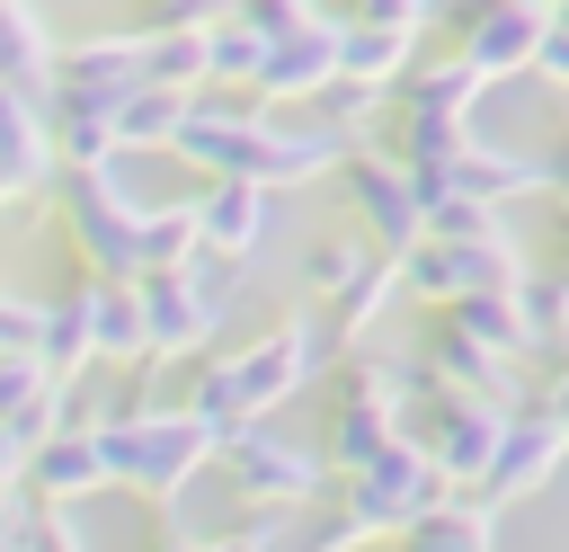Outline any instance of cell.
I'll use <instances>...</instances> for the list:
<instances>
[{
    "label": "cell",
    "mask_w": 569,
    "mask_h": 552,
    "mask_svg": "<svg viewBox=\"0 0 569 552\" xmlns=\"http://www.w3.org/2000/svg\"><path fill=\"white\" fill-rule=\"evenodd\" d=\"M542 36H551V9H533V0H489V9L462 27V53H471L480 80H516V71H533Z\"/></svg>",
    "instance_id": "7c38bea8"
},
{
    "label": "cell",
    "mask_w": 569,
    "mask_h": 552,
    "mask_svg": "<svg viewBox=\"0 0 569 552\" xmlns=\"http://www.w3.org/2000/svg\"><path fill=\"white\" fill-rule=\"evenodd\" d=\"M0 178H9L18 196H36V187H53V178H62L53 98H36V89H9V80H0Z\"/></svg>",
    "instance_id": "30bf717a"
},
{
    "label": "cell",
    "mask_w": 569,
    "mask_h": 552,
    "mask_svg": "<svg viewBox=\"0 0 569 552\" xmlns=\"http://www.w3.org/2000/svg\"><path fill=\"white\" fill-rule=\"evenodd\" d=\"M89 329H98V356H116V365H142V356H151L142 276H89Z\"/></svg>",
    "instance_id": "2e32d148"
},
{
    "label": "cell",
    "mask_w": 569,
    "mask_h": 552,
    "mask_svg": "<svg viewBox=\"0 0 569 552\" xmlns=\"http://www.w3.org/2000/svg\"><path fill=\"white\" fill-rule=\"evenodd\" d=\"M27 481H36V499H53V507H71V499L107 490V454H98V427H53V436L27 454Z\"/></svg>",
    "instance_id": "9a60e30c"
},
{
    "label": "cell",
    "mask_w": 569,
    "mask_h": 552,
    "mask_svg": "<svg viewBox=\"0 0 569 552\" xmlns=\"http://www.w3.org/2000/svg\"><path fill=\"white\" fill-rule=\"evenodd\" d=\"M9 205H18V187H9V178H0V214H9Z\"/></svg>",
    "instance_id": "8d00e7d4"
},
{
    "label": "cell",
    "mask_w": 569,
    "mask_h": 552,
    "mask_svg": "<svg viewBox=\"0 0 569 552\" xmlns=\"http://www.w3.org/2000/svg\"><path fill=\"white\" fill-rule=\"evenodd\" d=\"M53 205L89 258V276H142V196L116 187V160L107 169H62L53 178Z\"/></svg>",
    "instance_id": "3957f363"
},
{
    "label": "cell",
    "mask_w": 569,
    "mask_h": 552,
    "mask_svg": "<svg viewBox=\"0 0 569 552\" xmlns=\"http://www.w3.org/2000/svg\"><path fill=\"white\" fill-rule=\"evenodd\" d=\"M347 205L391 258H409L427 240V196H418V169L400 151H347Z\"/></svg>",
    "instance_id": "8992f818"
},
{
    "label": "cell",
    "mask_w": 569,
    "mask_h": 552,
    "mask_svg": "<svg viewBox=\"0 0 569 552\" xmlns=\"http://www.w3.org/2000/svg\"><path fill=\"white\" fill-rule=\"evenodd\" d=\"M418 178H453V187H471V196H489V205H498V196H542V187H551V160H542V151H507V142H480V134H471L445 169H418Z\"/></svg>",
    "instance_id": "5bb4252c"
},
{
    "label": "cell",
    "mask_w": 569,
    "mask_h": 552,
    "mask_svg": "<svg viewBox=\"0 0 569 552\" xmlns=\"http://www.w3.org/2000/svg\"><path fill=\"white\" fill-rule=\"evenodd\" d=\"M338 71H347V80L391 89V80H409V71H418V36H409V27H365V18H338Z\"/></svg>",
    "instance_id": "d6986e66"
},
{
    "label": "cell",
    "mask_w": 569,
    "mask_h": 552,
    "mask_svg": "<svg viewBox=\"0 0 569 552\" xmlns=\"http://www.w3.org/2000/svg\"><path fill=\"white\" fill-rule=\"evenodd\" d=\"M240 0H142V18L133 27H151V36H169V27H222Z\"/></svg>",
    "instance_id": "4dcf8cb0"
},
{
    "label": "cell",
    "mask_w": 569,
    "mask_h": 552,
    "mask_svg": "<svg viewBox=\"0 0 569 552\" xmlns=\"http://www.w3.org/2000/svg\"><path fill=\"white\" fill-rule=\"evenodd\" d=\"M400 276H409V294H427V303H462V294H516L525 285V258H516V240L507 231H480V240H418L409 258H400Z\"/></svg>",
    "instance_id": "5b68a950"
},
{
    "label": "cell",
    "mask_w": 569,
    "mask_h": 552,
    "mask_svg": "<svg viewBox=\"0 0 569 552\" xmlns=\"http://www.w3.org/2000/svg\"><path fill=\"white\" fill-rule=\"evenodd\" d=\"M338 80V18H311V27H293V36H276L267 45V62H258V89L249 98H284V107H302V98H320Z\"/></svg>",
    "instance_id": "8fae6325"
},
{
    "label": "cell",
    "mask_w": 569,
    "mask_h": 552,
    "mask_svg": "<svg viewBox=\"0 0 569 552\" xmlns=\"http://www.w3.org/2000/svg\"><path fill=\"white\" fill-rule=\"evenodd\" d=\"M400 552H489V507H436V516H418L409 534H400Z\"/></svg>",
    "instance_id": "83f0119b"
},
{
    "label": "cell",
    "mask_w": 569,
    "mask_h": 552,
    "mask_svg": "<svg viewBox=\"0 0 569 552\" xmlns=\"http://www.w3.org/2000/svg\"><path fill=\"white\" fill-rule=\"evenodd\" d=\"M569 463V418L560 410H516L507 436H498V463H489V499H533L551 472Z\"/></svg>",
    "instance_id": "9c48e42d"
},
{
    "label": "cell",
    "mask_w": 569,
    "mask_h": 552,
    "mask_svg": "<svg viewBox=\"0 0 569 552\" xmlns=\"http://www.w3.org/2000/svg\"><path fill=\"white\" fill-rule=\"evenodd\" d=\"M391 436H400V410L347 383V401H338V418H329V463H338V472H365Z\"/></svg>",
    "instance_id": "ffe728a7"
},
{
    "label": "cell",
    "mask_w": 569,
    "mask_h": 552,
    "mask_svg": "<svg viewBox=\"0 0 569 552\" xmlns=\"http://www.w3.org/2000/svg\"><path fill=\"white\" fill-rule=\"evenodd\" d=\"M533 71H542L551 89H569V18H551V36H542V53H533Z\"/></svg>",
    "instance_id": "836d02e7"
},
{
    "label": "cell",
    "mask_w": 569,
    "mask_h": 552,
    "mask_svg": "<svg viewBox=\"0 0 569 552\" xmlns=\"http://www.w3.org/2000/svg\"><path fill=\"white\" fill-rule=\"evenodd\" d=\"M480 9H489V0H427V27H436V18H445V27H453V36H462V27H471V18H480Z\"/></svg>",
    "instance_id": "e575fe53"
},
{
    "label": "cell",
    "mask_w": 569,
    "mask_h": 552,
    "mask_svg": "<svg viewBox=\"0 0 569 552\" xmlns=\"http://www.w3.org/2000/svg\"><path fill=\"white\" fill-rule=\"evenodd\" d=\"M142 312H151V356H196L222 321V303L187 276V267H151L142 276Z\"/></svg>",
    "instance_id": "4fadbf2b"
},
{
    "label": "cell",
    "mask_w": 569,
    "mask_h": 552,
    "mask_svg": "<svg viewBox=\"0 0 569 552\" xmlns=\"http://www.w3.org/2000/svg\"><path fill=\"white\" fill-rule=\"evenodd\" d=\"M400 285H409V276H400V258L382 249V258H373V267H365V276H356V285H347V294L329 303V321H338V329L356 338V329H373V312H382V303H391Z\"/></svg>",
    "instance_id": "f1b7e54d"
},
{
    "label": "cell",
    "mask_w": 569,
    "mask_h": 552,
    "mask_svg": "<svg viewBox=\"0 0 569 552\" xmlns=\"http://www.w3.org/2000/svg\"><path fill=\"white\" fill-rule=\"evenodd\" d=\"M267 45H276V36H267V27H249V18L231 9V18L213 27V89H258V62H267Z\"/></svg>",
    "instance_id": "484cf974"
},
{
    "label": "cell",
    "mask_w": 569,
    "mask_h": 552,
    "mask_svg": "<svg viewBox=\"0 0 569 552\" xmlns=\"http://www.w3.org/2000/svg\"><path fill=\"white\" fill-rule=\"evenodd\" d=\"M151 80V27H107V36H71L62 45V89L53 98H124Z\"/></svg>",
    "instance_id": "ba28073f"
},
{
    "label": "cell",
    "mask_w": 569,
    "mask_h": 552,
    "mask_svg": "<svg viewBox=\"0 0 569 552\" xmlns=\"http://www.w3.org/2000/svg\"><path fill=\"white\" fill-rule=\"evenodd\" d=\"M53 142H62V169H107L124 151L107 98H53Z\"/></svg>",
    "instance_id": "44dd1931"
},
{
    "label": "cell",
    "mask_w": 569,
    "mask_h": 552,
    "mask_svg": "<svg viewBox=\"0 0 569 552\" xmlns=\"http://www.w3.org/2000/svg\"><path fill=\"white\" fill-rule=\"evenodd\" d=\"M551 18H569V0H560V9H551Z\"/></svg>",
    "instance_id": "74e56055"
},
{
    "label": "cell",
    "mask_w": 569,
    "mask_h": 552,
    "mask_svg": "<svg viewBox=\"0 0 569 552\" xmlns=\"http://www.w3.org/2000/svg\"><path fill=\"white\" fill-rule=\"evenodd\" d=\"M276 187H258V178H213L204 196H196V214H204V240L213 249H240V258H258V240H267V205Z\"/></svg>",
    "instance_id": "ac0fdd59"
},
{
    "label": "cell",
    "mask_w": 569,
    "mask_h": 552,
    "mask_svg": "<svg viewBox=\"0 0 569 552\" xmlns=\"http://www.w3.org/2000/svg\"><path fill=\"white\" fill-rule=\"evenodd\" d=\"M373 258H382V240H373V231H329V240L302 258V294H311V303H338Z\"/></svg>",
    "instance_id": "cb8c5ba5"
},
{
    "label": "cell",
    "mask_w": 569,
    "mask_h": 552,
    "mask_svg": "<svg viewBox=\"0 0 569 552\" xmlns=\"http://www.w3.org/2000/svg\"><path fill=\"white\" fill-rule=\"evenodd\" d=\"M151 80L178 89V98L213 89V27H169V36H151Z\"/></svg>",
    "instance_id": "d4e9b609"
},
{
    "label": "cell",
    "mask_w": 569,
    "mask_h": 552,
    "mask_svg": "<svg viewBox=\"0 0 569 552\" xmlns=\"http://www.w3.org/2000/svg\"><path fill=\"white\" fill-rule=\"evenodd\" d=\"M560 205H569V196H560Z\"/></svg>",
    "instance_id": "b9f144b4"
},
{
    "label": "cell",
    "mask_w": 569,
    "mask_h": 552,
    "mask_svg": "<svg viewBox=\"0 0 569 552\" xmlns=\"http://www.w3.org/2000/svg\"><path fill=\"white\" fill-rule=\"evenodd\" d=\"M196 240H204L196 196H187V205H142V276H151V267H178Z\"/></svg>",
    "instance_id": "4316f807"
},
{
    "label": "cell",
    "mask_w": 569,
    "mask_h": 552,
    "mask_svg": "<svg viewBox=\"0 0 569 552\" xmlns=\"http://www.w3.org/2000/svg\"><path fill=\"white\" fill-rule=\"evenodd\" d=\"M533 9H560V0H533Z\"/></svg>",
    "instance_id": "f35d334b"
},
{
    "label": "cell",
    "mask_w": 569,
    "mask_h": 552,
    "mask_svg": "<svg viewBox=\"0 0 569 552\" xmlns=\"http://www.w3.org/2000/svg\"><path fill=\"white\" fill-rule=\"evenodd\" d=\"M311 365H320V329H311V321H276L258 347L213 356V365L187 383V401H196L204 418H222V427H249L258 410L293 401V392L311 383Z\"/></svg>",
    "instance_id": "7a4b0ae2"
},
{
    "label": "cell",
    "mask_w": 569,
    "mask_h": 552,
    "mask_svg": "<svg viewBox=\"0 0 569 552\" xmlns=\"http://www.w3.org/2000/svg\"><path fill=\"white\" fill-rule=\"evenodd\" d=\"M222 454H231V490H240L249 507H302V499L329 490V463H320V454H293V445L258 436V427H231Z\"/></svg>",
    "instance_id": "52a82bcc"
},
{
    "label": "cell",
    "mask_w": 569,
    "mask_h": 552,
    "mask_svg": "<svg viewBox=\"0 0 569 552\" xmlns=\"http://www.w3.org/2000/svg\"><path fill=\"white\" fill-rule=\"evenodd\" d=\"M516 312H525V329H533V356H551L560 329H569V276H533V267H525Z\"/></svg>",
    "instance_id": "f546056e"
},
{
    "label": "cell",
    "mask_w": 569,
    "mask_h": 552,
    "mask_svg": "<svg viewBox=\"0 0 569 552\" xmlns=\"http://www.w3.org/2000/svg\"><path fill=\"white\" fill-rule=\"evenodd\" d=\"M347 18H365V27H427V0H347Z\"/></svg>",
    "instance_id": "1f68e13d"
},
{
    "label": "cell",
    "mask_w": 569,
    "mask_h": 552,
    "mask_svg": "<svg viewBox=\"0 0 569 552\" xmlns=\"http://www.w3.org/2000/svg\"><path fill=\"white\" fill-rule=\"evenodd\" d=\"M0 356H9V338H0Z\"/></svg>",
    "instance_id": "60d3db41"
},
{
    "label": "cell",
    "mask_w": 569,
    "mask_h": 552,
    "mask_svg": "<svg viewBox=\"0 0 569 552\" xmlns=\"http://www.w3.org/2000/svg\"><path fill=\"white\" fill-rule=\"evenodd\" d=\"M0 80L9 89H36V98L62 89V45L44 36V18L27 0H0Z\"/></svg>",
    "instance_id": "e0dca14e"
},
{
    "label": "cell",
    "mask_w": 569,
    "mask_h": 552,
    "mask_svg": "<svg viewBox=\"0 0 569 552\" xmlns=\"http://www.w3.org/2000/svg\"><path fill=\"white\" fill-rule=\"evenodd\" d=\"M231 445L222 418H204L196 401L187 410H133V418H107L98 427V454H107V481L142 490V499H178L196 481V463H213Z\"/></svg>",
    "instance_id": "6da1fadb"
},
{
    "label": "cell",
    "mask_w": 569,
    "mask_h": 552,
    "mask_svg": "<svg viewBox=\"0 0 569 552\" xmlns=\"http://www.w3.org/2000/svg\"><path fill=\"white\" fill-rule=\"evenodd\" d=\"M365 543H373V534H365V516H356V507H338V516H329L302 552H365Z\"/></svg>",
    "instance_id": "d6a6232c"
},
{
    "label": "cell",
    "mask_w": 569,
    "mask_h": 552,
    "mask_svg": "<svg viewBox=\"0 0 569 552\" xmlns=\"http://www.w3.org/2000/svg\"><path fill=\"white\" fill-rule=\"evenodd\" d=\"M178 125H187V98L160 89V80H142V89L116 98V134H124V151H169Z\"/></svg>",
    "instance_id": "7402d4cb"
},
{
    "label": "cell",
    "mask_w": 569,
    "mask_h": 552,
    "mask_svg": "<svg viewBox=\"0 0 569 552\" xmlns=\"http://www.w3.org/2000/svg\"><path fill=\"white\" fill-rule=\"evenodd\" d=\"M36 356H44V374H62V383L98 356V329H89V285H71L62 303H44V338H36Z\"/></svg>",
    "instance_id": "603a6c76"
},
{
    "label": "cell",
    "mask_w": 569,
    "mask_h": 552,
    "mask_svg": "<svg viewBox=\"0 0 569 552\" xmlns=\"http://www.w3.org/2000/svg\"><path fill=\"white\" fill-rule=\"evenodd\" d=\"M0 552H18V543H9V534H0Z\"/></svg>",
    "instance_id": "ab89813d"
},
{
    "label": "cell",
    "mask_w": 569,
    "mask_h": 552,
    "mask_svg": "<svg viewBox=\"0 0 569 552\" xmlns=\"http://www.w3.org/2000/svg\"><path fill=\"white\" fill-rule=\"evenodd\" d=\"M347 481H356V490H347V507L365 516V534H373V543H400V534H409L418 516H436V507H445V490H453V472H445L427 445H409V436H391V445H382L365 472H347Z\"/></svg>",
    "instance_id": "277c9868"
},
{
    "label": "cell",
    "mask_w": 569,
    "mask_h": 552,
    "mask_svg": "<svg viewBox=\"0 0 569 552\" xmlns=\"http://www.w3.org/2000/svg\"><path fill=\"white\" fill-rule=\"evenodd\" d=\"M542 410H560V418H569V365L551 374V401H542Z\"/></svg>",
    "instance_id": "d590c367"
}]
</instances>
